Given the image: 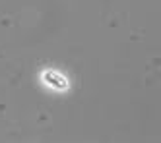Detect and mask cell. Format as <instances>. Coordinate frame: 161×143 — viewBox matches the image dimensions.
<instances>
[{
  "label": "cell",
  "instance_id": "6da1fadb",
  "mask_svg": "<svg viewBox=\"0 0 161 143\" xmlns=\"http://www.w3.org/2000/svg\"><path fill=\"white\" fill-rule=\"evenodd\" d=\"M45 77H47V81H49V83H54V85H58V87H66V81H58L54 74H47Z\"/></svg>",
  "mask_w": 161,
  "mask_h": 143
}]
</instances>
